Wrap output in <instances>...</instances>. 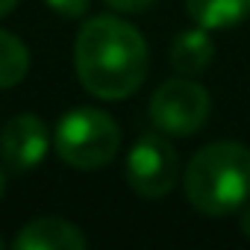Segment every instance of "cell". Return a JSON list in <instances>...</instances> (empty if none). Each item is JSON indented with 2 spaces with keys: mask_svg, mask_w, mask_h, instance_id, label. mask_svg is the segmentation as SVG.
I'll list each match as a JSON object with an SVG mask.
<instances>
[{
  "mask_svg": "<svg viewBox=\"0 0 250 250\" xmlns=\"http://www.w3.org/2000/svg\"><path fill=\"white\" fill-rule=\"evenodd\" d=\"M209 94L191 80H168L150 97V121L168 136H194L209 118Z\"/></svg>",
  "mask_w": 250,
  "mask_h": 250,
  "instance_id": "277c9868",
  "label": "cell"
},
{
  "mask_svg": "<svg viewBox=\"0 0 250 250\" xmlns=\"http://www.w3.org/2000/svg\"><path fill=\"white\" fill-rule=\"evenodd\" d=\"M15 6H18V0H0V18H3V15H9Z\"/></svg>",
  "mask_w": 250,
  "mask_h": 250,
  "instance_id": "4fadbf2b",
  "label": "cell"
},
{
  "mask_svg": "<svg viewBox=\"0 0 250 250\" xmlns=\"http://www.w3.org/2000/svg\"><path fill=\"white\" fill-rule=\"evenodd\" d=\"M186 197L203 215H227L250 197V150L238 142H212L186 168Z\"/></svg>",
  "mask_w": 250,
  "mask_h": 250,
  "instance_id": "7a4b0ae2",
  "label": "cell"
},
{
  "mask_svg": "<svg viewBox=\"0 0 250 250\" xmlns=\"http://www.w3.org/2000/svg\"><path fill=\"white\" fill-rule=\"evenodd\" d=\"M30 68V53L24 42L6 30H0V88H12L24 80Z\"/></svg>",
  "mask_w": 250,
  "mask_h": 250,
  "instance_id": "30bf717a",
  "label": "cell"
},
{
  "mask_svg": "<svg viewBox=\"0 0 250 250\" xmlns=\"http://www.w3.org/2000/svg\"><path fill=\"white\" fill-rule=\"evenodd\" d=\"M15 247L18 250H83L85 235L62 218H39L18 232Z\"/></svg>",
  "mask_w": 250,
  "mask_h": 250,
  "instance_id": "52a82bcc",
  "label": "cell"
},
{
  "mask_svg": "<svg viewBox=\"0 0 250 250\" xmlns=\"http://www.w3.org/2000/svg\"><path fill=\"white\" fill-rule=\"evenodd\" d=\"M77 77L100 100L130 97L147 77V44L142 33L112 15H97L77 36Z\"/></svg>",
  "mask_w": 250,
  "mask_h": 250,
  "instance_id": "6da1fadb",
  "label": "cell"
},
{
  "mask_svg": "<svg viewBox=\"0 0 250 250\" xmlns=\"http://www.w3.org/2000/svg\"><path fill=\"white\" fill-rule=\"evenodd\" d=\"M0 247H3V238H0Z\"/></svg>",
  "mask_w": 250,
  "mask_h": 250,
  "instance_id": "2e32d148",
  "label": "cell"
},
{
  "mask_svg": "<svg viewBox=\"0 0 250 250\" xmlns=\"http://www.w3.org/2000/svg\"><path fill=\"white\" fill-rule=\"evenodd\" d=\"M50 147L47 127L36 115H15L0 136V153H3L6 165L15 171H30L36 168Z\"/></svg>",
  "mask_w": 250,
  "mask_h": 250,
  "instance_id": "8992f818",
  "label": "cell"
},
{
  "mask_svg": "<svg viewBox=\"0 0 250 250\" xmlns=\"http://www.w3.org/2000/svg\"><path fill=\"white\" fill-rule=\"evenodd\" d=\"M118 147H121V130L115 118H109L100 109L77 106L56 124V150L74 168L83 171L100 168L112 162Z\"/></svg>",
  "mask_w": 250,
  "mask_h": 250,
  "instance_id": "3957f363",
  "label": "cell"
},
{
  "mask_svg": "<svg viewBox=\"0 0 250 250\" xmlns=\"http://www.w3.org/2000/svg\"><path fill=\"white\" fill-rule=\"evenodd\" d=\"M127 183L142 197H165L177 183V153L168 139L145 133L127 153Z\"/></svg>",
  "mask_w": 250,
  "mask_h": 250,
  "instance_id": "5b68a950",
  "label": "cell"
},
{
  "mask_svg": "<svg viewBox=\"0 0 250 250\" xmlns=\"http://www.w3.org/2000/svg\"><path fill=\"white\" fill-rule=\"evenodd\" d=\"M212 59H215V44L203 27L180 33L171 44V65L180 74H200L209 68Z\"/></svg>",
  "mask_w": 250,
  "mask_h": 250,
  "instance_id": "ba28073f",
  "label": "cell"
},
{
  "mask_svg": "<svg viewBox=\"0 0 250 250\" xmlns=\"http://www.w3.org/2000/svg\"><path fill=\"white\" fill-rule=\"evenodd\" d=\"M241 232L250 238V206L244 209V215H241Z\"/></svg>",
  "mask_w": 250,
  "mask_h": 250,
  "instance_id": "5bb4252c",
  "label": "cell"
},
{
  "mask_svg": "<svg viewBox=\"0 0 250 250\" xmlns=\"http://www.w3.org/2000/svg\"><path fill=\"white\" fill-rule=\"evenodd\" d=\"M91 0H47V6L53 12H59L62 18H80L85 9H88Z\"/></svg>",
  "mask_w": 250,
  "mask_h": 250,
  "instance_id": "8fae6325",
  "label": "cell"
},
{
  "mask_svg": "<svg viewBox=\"0 0 250 250\" xmlns=\"http://www.w3.org/2000/svg\"><path fill=\"white\" fill-rule=\"evenodd\" d=\"M0 194H3V171H0Z\"/></svg>",
  "mask_w": 250,
  "mask_h": 250,
  "instance_id": "9a60e30c",
  "label": "cell"
},
{
  "mask_svg": "<svg viewBox=\"0 0 250 250\" xmlns=\"http://www.w3.org/2000/svg\"><path fill=\"white\" fill-rule=\"evenodd\" d=\"M186 6L203 30H227L250 15V0H186Z\"/></svg>",
  "mask_w": 250,
  "mask_h": 250,
  "instance_id": "9c48e42d",
  "label": "cell"
},
{
  "mask_svg": "<svg viewBox=\"0 0 250 250\" xmlns=\"http://www.w3.org/2000/svg\"><path fill=\"white\" fill-rule=\"evenodd\" d=\"M106 3L112 9H118V12H142V9H147L153 3V0H106Z\"/></svg>",
  "mask_w": 250,
  "mask_h": 250,
  "instance_id": "7c38bea8",
  "label": "cell"
}]
</instances>
